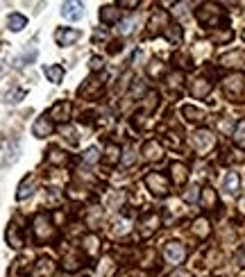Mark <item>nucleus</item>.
Instances as JSON below:
<instances>
[{"label": "nucleus", "instance_id": "obj_3", "mask_svg": "<svg viewBox=\"0 0 245 277\" xmlns=\"http://www.w3.org/2000/svg\"><path fill=\"white\" fill-rule=\"evenodd\" d=\"M145 186H148V191L152 195H157V198H166V195L170 193V182H168V177L161 175V173H148V175H145Z\"/></svg>", "mask_w": 245, "mask_h": 277}, {"label": "nucleus", "instance_id": "obj_30", "mask_svg": "<svg viewBox=\"0 0 245 277\" xmlns=\"http://www.w3.org/2000/svg\"><path fill=\"white\" fill-rule=\"evenodd\" d=\"M48 161H50V163H57V166H62V163L68 161V154H64L62 150H57V148H50V150H48Z\"/></svg>", "mask_w": 245, "mask_h": 277}, {"label": "nucleus", "instance_id": "obj_27", "mask_svg": "<svg viewBox=\"0 0 245 277\" xmlns=\"http://www.w3.org/2000/svg\"><path fill=\"white\" fill-rule=\"evenodd\" d=\"M98 248H100V239L95 234H89L84 236V252L89 254V257H95L98 254Z\"/></svg>", "mask_w": 245, "mask_h": 277}, {"label": "nucleus", "instance_id": "obj_16", "mask_svg": "<svg viewBox=\"0 0 245 277\" xmlns=\"http://www.w3.org/2000/svg\"><path fill=\"white\" fill-rule=\"evenodd\" d=\"M170 173H172V182H175L177 186H184L186 180H189V168H186L181 161H172Z\"/></svg>", "mask_w": 245, "mask_h": 277}, {"label": "nucleus", "instance_id": "obj_21", "mask_svg": "<svg viewBox=\"0 0 245 277\" xmlns=\"http://www.w3.org/2000/svg\"><path fill=\"white\" fill-rule=\"evenodd\" d=\"M100 91H102V82H100V77H91V80L80 89V95L95 98V95H100Z\"/></svg>", "mask_w": 245, "mask_h": 277}, {"label": "nucleus", "instance_id": "obj_34", "mask_svg": "<svg viewBox=\"0 0 245 277\" xmlns=\"http://www.w3.org/2000/svg\"><path fill=\"white\" fill-rule=\"evenodd\" d=\"M181 80H184V73H179V71H172L170 75H168V86H170V89H179L181 86Z\"/></svg>", "mask_w": 245, "mask_h": 277}, {"label": "nucleus", "instance_id": "obj_17", "mask_svg": "<svg viewBox=\"0 0 245 277\" xmlns=\"http://www.w3.org/2000/svg\"><path fill=\"white\" fill-rule=\"evenodd\" d=\"M62 16L68 18V21H80L84 16V9H82V3H64L62 7Z\"/></svg>", "mask_w": 245, "mask_h": 277}, {"label": "nucleus", "instance_id": "obj_12", "mask_svg": "<svg viewBox=\"0 0 245 277\" xmlns=\"http://www.w3.org/2000/svg\"><path fill=\"white\" fill-rule=\"evenodd\" d=\"M50 118H54V121H59V123H66L68 118H71V102H68V100L54 102L52 109H50Z\"/></svg>", "mask_w": 245, "mask_h": 277}, {"label": "nucleus", "instance_id": "obj_36", "mask_svg": "<svg viewBox=\"0 0 245 277\" xmlns=\"http://www.w3.org/2000/svg\"><path fill=\"white\" fill-rule=\"evenodd\" d=\"M163 34H166L168 39L172 41V43H177V41L181 39V30H179V25H168V30L163 32Z\"/></svg>", "mask_w": 245, "mask_h": 277}, {"label": "nucleus", "instance_id": "obj_6", "mask_svg": "<svg viewBox=\"0 0 245 277\" xmlns=\"http://www.w3.org/2000/svg\"><path fill=\"white\" fill-rule=\"evenodd\" d=\"M163 257H166L168 263H181L186 259V245L170 241V243L163 245Z\"/></svg>", "mask_w": 245, "mask_h": 277}, {"label": "nucleus", "instance_id": "obj_35", "mask_svg": "<svg viewBox=\"0 0 245 277\" xmlns=\"http://www.w3.org/2000/svg\"><path fill=\"white\" fill-rule=\"evenodd\" d=\"M118 154H120V148H118L116 143H109L107 145V163H116Z\"/></svg>", "mask_w": 245, "mask_h": 277}, {"label": "nucleus", "instance_id": "obj_43", "mask_svg": "<svg viewBox=\"0 0 245 277\" xmlns=\"http://www.w3.org/2000/svg\"><path fill=\"white\" fill-rule=\"evenodd\" d=\"M134 18H132V21H125V23H120V32L122 34H132V30H134Z\"/></svg>", "mask_w": 245, "mask_h": 277}, {"label": "nucleus", "instance_id": "obj_25", "mask_svg": "<svg viewBox=\"0 0 245 277\" xmlns=\"http://www.w3.org/2000/svg\"><path fill=\"white\" fill-rule=\"evenodd\" d=\"M193 234L198 236V239H207V236L211 234V225H209L207 218H195V223H193Z\"/></svg>", "mask_w": 245, "mask_h": 277}, {"label": "nucleus", "instance_id": "obj_31", "mask_svg": "<svg viewBox=\"0 0 245 277\" xmlns=\"http://www.w3.org/2000/svg\"><path fill=\"white\" fill-rule=\"evenodd\" d=\"M64 261H66V263H64V268H66V270H80V268H82V257H77V254H66V259H64Z\"/></svg>", "mask_w": 245, "mask_h": 277}, {"label": "nucleus", "instance_id": "obj_47", "mask_svg": "<svg viewBox=\"0 0 245 277\" xmlns=\"http://www.w3.org/2000/svg\"><path fill=\"white\" fill-rule=\"evenodd\" d=\"M118 7H139V3H136V0H125V3H118Z\"/></svg>", "mask_w": 245, "mask_h": 277}, {"label": "nucleus", "instance_id": "obj_2", "mask_svg": "<svg viewBox=\"0 0 245 277\" xmlns=\"http://www.w3.org/2000/svg\"><path fill=\"white\" fill-rule=\"evenodd\" d=\"M32 236H34L36 243H48V241H52L57 236V230H54L48 213L41 211L32 218Z\"/></svg>", "mask_w": 245, "mask_h": 277}, {"label": "nucleus", "instance_id": "obj_14", "mask_svg": "<svg viewBox=\"0 0 245 277\" xmlns=\"http://www.w3.org/2000/svg\"><path fill=\"white\" fill-rule=\"evenodd\" d=\"M222 191H225L227 195H238V191H240V177H238V173L229 171L225 177H222Z\"/></svg>", "mask_w": 245, "mask_h": 277}, {"label": "nucleus", "instance_id": "obj_8", "mask_svg": "<svg viewBox=\"0 0 245 277\" xmlns=\"http://www.w3.org/2000/svg\"><path fill=\"white\" fill-rule=\"evenodd\" d=\"M148 34L150 36H154V34H159V32H166L168 30V14L166 12H154L152 14V18H150V23H148Z\"/></svg>", "mask_w": 245, "mask_h": 277}, {"label": "nucleus", "instance_id": "obj_18", "mask_svg": "<svg viewBox=\"0 0 245 277\" xmlns=\"http://www.w3.org/2000/svg\"><path fill=\"white\" fill-rule=\"evenodd\" d=\"M34 189H36V180L32 175H27V177H23V182L18 184V191H16V198L18 200H25V198H30L32 193H34Z\"/></svg>", "mask_w": 245, "mask_h": 277}, {"label": "nucleus", "instance_id": "obj_23", "mask_svg": "<svg viewBox=\"0 0 245 277\" xmlns=\"http://www.w3.org/2000/svg\"><path fill=\"white\" fill-rule=\"evenodd\" d=\"M7 243L9 245H12V248H23V236H21V227H18V225H14V223H12V225H9L7 227Z\"/></svg>", "mask_w": 245, "mask_h": 277}, {"label": "nucleus", "instance_id": "obj_48", "mask_svg": "<svg viewBox=\"0 0 245 277\" xmlns=\"http://www.w3.org/2000/svg\"><path fill=\"white\" fill-rule=\"evenodd\" d=\"M125 166H132V163H134V152H132V150H127V157H125Z\"/></svg>", "mask_w": 245, "mask_h": 277}, {"label": "nucleus", "instance_id": "obj_22", "mask_svg": "<svg viewBox=\"0 0 245 277\" xmlns=\"http://www.w3.org/2000/svg\"><path fill=\"white\" fill-rule=\"evenodd\" d=\"M202 207L207 211H213L218 207V193L211 189V186H204L202 189Z\"/></svg>", "mask_w": 245, "mask_h": 277}, {"label": "nucleus", "instance_id": "obj_5", "mask_svg": "<svg viewBox=\"0 0 245 277\" xmlns=\"http://www.w3.org/2000/svg\"><path fill=\"white\" fill-rule=\"evenodd\" d=\"M191 143H193L195 152L204 154L207 150H211L213 145H216V136H213V132H209V130H195L193 134H191Z\"/></svg>", "mask_w": 245, "mask_h": 277}, {"label": "nucleus", "instance_id": "obj_24", "mask_svg": "<svg viewBox=\"0 0 245 277\" xmlns=\"http://www.w3.org/2000/svg\"><path fill=\"white\" fill-rule=\"evenodd\" d=\"M243 62H245V52H240V50H234V52H227L220 57L222 66H240Z\"/></svg>", "mask_w": 245, "mask_h": 277}, {"label": "nucleus", "instance_id": "obj_19", "mask_svg": "<svg viewBox=\"0 0 245 277\" xmlns=\"http://www.w3.org/2000/svg\"><path fill=\"white\" fill-rule=\"evenodd\" d=\"M181 116H184L189 123H200V121L207 118V112L200 109V107H193V104H184V107H181Z\"/></svg>", "mask_w": 245, "mask_h": 277}, {"label": "nucleus", "instance_id": "obj_46", "mask_svg": "<svg viewBox=\"0 0 245 277\" xmlns=\"http://www.w3.org/2000/svg\"><path fill=\"white\" fill-rule=\"evenodd\" d=\"M170 277H191V272L184 270V268H177L175 272H170Z\"/></svg>", "mask_w": 245, "mask_h": 277}, {"label": "nucleus", "instance_id": "obj_20", "mask_svg": "<svg viewBox=\"0 0 245 277\" xmlns=\"http://www.w3.org/2000/svg\"><path fill=\"white\" fill-rule=\"evenodd\" d=\"M209 93H211V82L209 80H195L193 84H191V95H193V98L202 100V98H207Z\"/></svg>", "mask_w": 245, "mask_h": 277}, {"label": "nucleus", "instance_id": "obj_13", "mask_svg": "<svg viewBox=\"0 0 245 277\" xmlns=\"http://www.w3.org/2000/svg\"><path fill=\"white\" fill-rule=\"evenodd\" d=\"M32 134L36 136V139H45V136L52 134V123H50L48 116H39L34 121V125H32Z\"/></svg>", "mask_w": 245, "mask_h": 277}, {"label": "nucleus", "instance_id": "obj_45", "mask_svg": "<svg viewBox=\"0 0 245 277\" xmlns=\"http://www.w3.org/2000/svg\"><path fill=\"white\" fill-rule=\"evenodd\" d=\"M5 150H7V143H0V166L7 163V154H5Z\"/></svg>", "mask_w": 245, "mask_h": 277}, {"label": "nucleus", "instance_id": "obj_39", "mask_svg": "<svg viewBox=\"0 0 245 277\" xmlns=\"http://www.w3.org/2000/svg\"><path fill=\"white\" fill-rule=\"evenodd\" d=\"M62 134H64V139L66 141H71V145L77 143V136H75V130H73V127H64Z\"/></svg>", "mask_w": 245, "mask_h": 277}, {"label": "nucleus", "instance_id": "obj_32", "mask_svg": "<svg viewBox=\"0 0 245 277\" xmlns=\"http://www.w3.org/2000/svg\"><path fill=\"white\" fill-rule=\"evenodd\" d=\"M234 143L238 145V148H245V121H238V125H236V130H234Z\"/></svg>", "mask_w": 245, "mask_h": 277}, {"label": "nucleus", "instance_id": "obj_1", "mask_svg": "<svg viewBox=\"0 0 245 277\" xmlns=\"http://www.w3.org/2000/svg\"><path fill=\"white\" fill-rule=\"evenodd\" d=\"M195 18H198V23L202 27H220V25H227V16L225 12H222L220 5H213V3H204L198 7V12H195Z\"/></svg>", "mask_w": 245, "mask_h": 277}, {"label": "nucleus", "instance_id": "obj_15", "mask_svg": "<svg viewBox=\"0 0 245 277\" xmlns=\"http://www.w3.org/2000/svg\"><path fill=\"white\" fill-rule=\"evenodd\" d=\"M100 21L107 23V25H113V23L120 21V9H118V5H104V7L100 9Z\"/></svg>", "mask_w": 245, "mask_h": 277}, {"label": "nucleus", "instance_id": "obj_44", "mask_svg": "<svg viewBox=\"0 0 245 277\" xmlns=\"http://www.w3.org/2000/svg\"><path fill=\"white\" fill-rule=\"evenodd\" d=\"M100 68H104V59L102 57H93V59H91V71L98 73Z\"/></svg>", "mask_w": 245, "mask_h": 277}, {"label": "nucleus", "instance_id": "obj_38", "mask_svg": "<svg viewBox=\"0 0 245 277\" xmlns=\"http://www.w3.org/2000/svg\"><path fill=\"white\" fill-rule=\"evenodd\" d=\"M200 193H202V191H200L198 186H191V189H189V191H186V193H184V200H186V202H195V200H198V195H200Z\"/></svg>", "mask_w": 245, "mask_h": 277}, {"label": "nucleus", "instance_id": "obj_49", "mask_svg": "<svg viewBox=\"0 0 245 277\" xmlns=\"http://www.w3.org/2000/svg\"><path fill=\"white\" fill-rule=\"evenodd\" d=\"M243 39H245V32H243Z\"/></svg>", "mask_w": 245, "mask_h": 277}, {"label": "nucleus", "instance_id": "obj_40", "mask_svg": "<svg viewBox=\"0 0 245 277\" xmlns=\"http://www.w3.org/2000/svg\"><path fill=\"white\" fill-rule=\"evenodd\" d=\"M236 263H238L240 268H245V243L238 245V250H236Z\"/></svg>", "mask_w": 245, "mask_h": 277}, {"label": "nucleus", "instance_id": "obj_7", "mask_svg": "<svg viewBox=\"0 0 245 277\" xmlns=\"http://www.w3.org/2000/svg\"><path fill=\"white\" fill-rule=\"evenodd\" d=\"M159 225H161V216L159 213H154V211H150V213H145L143 218L139 220V232H141V236H152L154 232L159 230Z\"/></svg>", "mask_w": 245, "mask_h": 277}, {"label": "nucleus", "instance_id": "obj_29", "mask_svg": "<svg viewBox=\"0 0 245 277\" xmlns=\"http://www.w3.org/2000/svg\"><path fill=\"white\" fill-rule=\"evenodd\" d=\"M166 73V64H161L159 59H152V62L148 64V75L152 77V80H157L159 75H163Z\"/></svg>", "mask_w": 245, "mask_h": 277}, {"label": "nucleus", "instance_id": "obj_9", "mask_svg": "<svg viewBox=\"0 0 245 277\" xmlns=\"http://www.w3.org/2000/svg\"><path fill=\"white\" fill-rule=\"evenodd\" d=\"M32 277H54V261L48 257H41L32 268Z\"/></svg>", "mask_w": 245, "mask_h": 277}, {"label": "nucleus", "instance_id": "obj_10", "mask_svg": "<svg viewBox=\"0 0 245 277\" xmlns=\"http://www.w3.org/2000/svg\"><path fill=\"white\" fill-rule=\"evenodd\" d=\"M163 157V148L159 145L157 139H150L143 143V159L145 161H159Z\"/></svg>", "mask_w": 245, "mask_h": 277}, {"label": "nucleus", "instance_id": "obj_37", "mask_svg": "<svg viewBox=\"0 0 245 277\" xmlns=\"http://www.w3.org/2000/svg\"><path fill=\"white\" fill-rule=\"evenodd\" d=\"M113 234H116V236H120V234H127V232H130V223H127V220H116V223H113Z\"/></svg>", "mask_w": 245, "mask_h": 277}, {"label": "nucleus", "instance_id": "obj_11", "mask_svg": "<svg viewBox=\"0 0 245 277\" xmlns=\"http://www.w3.org/2000/svg\"><path fill=\"white\" fill-rule=\"evenodd\" d=\"M77 39H80V30H73V27H59V30L54 32L57 45H71V43H75Z\"/></svg>", "mask_w": 245, "mask_h": 277}, {"label": "nucleus", "instance_id": "obj_42", "mask_svg": "<svg viewBox=\"0 0 245 277\" xmlns=\"http://www.w3.org/2000/svg\"><path fill=\"white\" fill-rule=\"evenodd\" d=\"M95 159H98V148H89L84 152V161H89V163H93Z\"/></svg>", "mask_w": 245, "mask_h": 277}, {"label": "nucleus", "instance_id": "obj_33", "mask_svg": "<svg viewBox=\"0 0 245 277\" xmlns=\"http://www.w3.org/2000/svg\"><path fill=\"white\" fill-rule=\"evenodd\" d=\"M231 39H234V32H231L229 27H227L222 34H220V32H213V34H211V41H216V43H220V45L222 43H229Z\"/></svg>", "mask_w": 245, "mask_h": 277}, {"label": "nucleus", "instance_id": "obj_26", "mask_svg": "<svg viewBox=\"0 0 245 277\" xmlns=\"http://www.w3.org/2000/svg\"><path fill=\"white\" fill-rule=\"evenodd\" d=\"M43 73H45V77H48L52 84H59V82L64 80V68L59 66V64H50V66H45Z\"/></svg>", "mask_w": 245, "mask_h": 277}, {"label": "nucleus", "instance_id": "obj_4", "mask_svg": "<svg viewBox=\"0 0 245 277\" xmlns=\"http://www.w3.org/2000/svg\"><path fill=\"white\" fill-rule=\"evenodd\" d=\"M222 89H225V95L231 100L240 98V95L245 93V75H240V73H234V75L225 77L222 80Z\"/></svg>", "mask_w": 245, "mask_h": 277}, {"label": "nucleus", "instance_id": "obj_28", "mask_svg": "<svg viewBox=\"0 0 245 277\" xmlns=\"http://www.w3.org/2000/svg\"><path fill=\"white\" fill-rule=\"evenodd\" d=\"M25 25H27V18L23 16V14H12V16H9V21H7V27L12 32H21Z\"/></svg>", "mask_w": 245, "mask_h": 277}, {"label": "nucleus", "instance_id": "obj_41", "mask_svg": "<svg viewBox=\"0 0 245 277\" xmlns=\"http://www.w3.org/2000/svg\"><path fill=\"white\" fill-rule=\"evenodd\" d=\"M25 95V91L18 89V91H12V93H7V102H18V100Z\"/></svg>", "mask_w": 245, "mask_h": 277}]
</instances>
